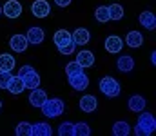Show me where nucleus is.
<instances>
[{
    "instance_id": "1",
    "label": "nucleus",
    "mask_w": 156,
    "mask_h": 136,
    "mask_svg": "<svg viewBox=\"0 0 156 136\" xmlns=\"http://www.w3.org/2000/svg\"><path fill=\"white\" fill-rule=\"evenodd\" d=\"M53 42L56 45L58 53H62V54H73L75 49H76V45H75L73 38H71V33L67 29H58L53 35Z\"/></svg>"
},
{
    "instance_id": "2",
    "label": "nucleus",
    "mask_w": 156,
    "mask_h": 136,
    "mask_svg": "<svg viewBox=\"0 0 156 136\" xmlns=\"http://www.w3.org/2000/svg\"><path fill=\"white\" fill-rule=\"evenodd\" d=\"M154 131H156V118H154V114L142 111V113H140V118H138V122H136V127H134V134L149 136V134H153Z\"/></svg>"
},
{
    "instance_id": "3",
    "label": "nucleus",
    "mask_w": 156,
    "mask_h": 136,
    "mask_svg": "<svg viewBox=\"0 0 156 136\" xmlns=\"http://www.w3.org/2000/svg\"><path fill=\"white\" fill-rule=\"evenodd\" d=\"M42 113L47 116V118H58L62 113H64V109H66V103H64V100H60V98H47L44 103H42Z\"/></svg>"
},
{
    "instance_id": "4",
    "label": "nucleus",
    "mask_w": 156,
    "mask_h": 136,
    "mask_svg": "<svg viewBox=\"0 0 156 136\" xmlns=\"http://www.w3.org/2000/svg\"><path fill=\"white\" fill-rule=\"evenodd\" d=\"M18 76L24 80V87L26 89H35V87H40V75L31 67V65H24V67H20V71H18Z\"/></svg>"
},
{
    "instance_id": "5",
    "label": "nucleus",
    "mask_w": 156,
    "mask_h": 136,
    "mask_svg": "<svg viewBox=\"0 0 156 136\" xmlns=\"http://www.w3.org/2000/svg\"><path fill=\"white\" fill-rule=\"evenodd\" d=\"M98 87L100 91L107 96V98H116L118 94H120V82H118L116 78H113V76H104L102 80H100V84H98Z\"/></svg>"
},
{
    "instance_id": "6",
    "label": "nucleus",
    "mask_w": 156,
    "mask_h": 136,
    "mask_svg": "<svg viewBox=\"0 0 156 136\" xmlns=\"http://www.w3.org/2000/svg\"><path fill=\"white\" fill-rule=\"evenodd\" d=\"M2 13L7 16V18H18L22 15V4L18 0H7L2 7Z\"/></svg>"
},
{
    "instance_id": "7",
    "label": "nucleus",
    "mask_w": 156,
    "mask_h": 136,
    "mask_svg": "<svg viewBox=\"0 0 156 136\" xmlns=\"http://www.w3.org/2000/svg\"><path fill=\"white\" fill-rule=\"evenodd\" d=\"M31 13H33V16H37V18H45V16H49V13H51V5H49L47 0H35L33 5H31Z\"/></svg>"
},
{
    "instance_id": "8",
    "label": "nucleus",
    "mask_w": 156,
    "mask_h": 136,
    "mask_svg": "<svg viewBox=\"0 0 156 136\" xmlns=\"http://www.w3.org/2000/svg\"><path fill=\"white\" fill-rule=\"evenodd\" d=\"M67 78H69V85L75 91H85L89 87V78L83 71L78 75H73V76H67Z\"/></svg>"
},
{
    "instance_id": "9",
    "label": "nucleus",
    "mask_w": 156,
    "mask_h": 136,
    "mask_svg": "<svg viewBox=\"0 0 156 136\" xmlns=\"http://www.w3.org/2000/svg\"><path fill=\"white\" fill-rule=\"evenodd\" d=\"M27 45H29V42H27L26 35H13L11 40H9V47H11L15 53H26Z\"/></svg>"
},
{
    "instance_id": "10",
    "label": "nucleus",
    "mask_w": 156,
    "mask_h": 136,
    "mask_svg": "<svg viewBox=\"0 0 156 136\" xmlns=\"http://www.w3.org/2000/svg\"><path fill=\"white\" fill-rule=\"evenodd\" d=\"M96 107H98L96 96H93V94H83V96L80 98V109H82L83 113H94Z\"/></svg>"
},
{
    "instance_id": "11",
    "label": "nucleus",
    "mask_w": 156,
    "mask_h": 136,
    "mask_svg": "<svg viewBox=\"0 0 156 136\" xmlns=\"http://www.w3.org/2000/svg\"><path fill=\"white\" fill-rule=\"evenodd\" d=\"M122 47H123V40L116 37V35H111L105 38V51L111 53V54H116V53H122Z\"/></svg>"
},
{
    "instance_id": "12",
    "label": "nucleus",
    "mask_w": 156,
    "mask_h": 136,
    "mask_svg": "<svg viewBox=\"0 0 156 136\" xmlns=\"http://www.w3.org/2000/svg\"><path fill=\"white\" fill-rule=\"evenodd\" d=\"M145 105H147V102H145V98L140 96V94H133V96L129 98V102H127V107H129V111H133V113H142V111H145Z\"/></svg>"
},
{
    "instance_id": "13",
    "label": "nucleus",
    "mask_w": 156,
    "mask_h": 136,
    "mask_svg": "<svg viewBox=\"0 0 156 136\" xmlns=\"http://www.w3.org/2000/svg\"><path fill=\"white\" fill-rule=\"evenodd\" d=\"M47 100V92L44 89H40V87H35V89H31L29 92V103L33 105V107H42V103Z\"/></svg>"
},
{
    "instance_id": "14",
    "label": "nucleus",
    "mask_w": 156,
    "mask_h": 136,
    "mask_svg": "<svg viewBox=\"0 0 156 136\" xmlns=\"http://www.w3.org/2000/svg\"><path fill=\"white\" fill-rule=\"evenodd\" d=\"M71 38H73L75 45H85L91 40V33H89L85 27H78V29H75V31L71 33Z\"/></svg>"
},
{
    "instance_id": "15",
    "label": "nucleus",
    "mask_w": 156,
    "mask_h": 136,
    "mask_svg": "<svg viewBox=\"0 0 156 136\" xmlns=\"http://www.w3.org/2000/svg\"><path fill=\"white\" fill-rule=\"evenodd\" d=\"M26 38H27V42L33 45H38L44 42V38H45V35H44V29H40V27H29L27 29V33H26Z\"/></svg>"
},
{
    "instance_id": "16",
    "label": "nucleus",
    "mask_w": 156,
    "mask_h": 136,
    "mask_svg": "<svg viewBox=\"0 0 156 136\" xmlns=\"http://www.w3.org/2000/svg\"><path fill=\"white\" fill-rule=\"evenodd\" d=\"M76 62L85 69V67H93V64H94V54L89 51V49H83V51H80L76 54Z\"/></svg>"
},
{
    "instance_id": "17",
    "label": "nucleus",
    "mask_w": 156,
    "mask_h": 136,
    "mask_svg": "<svg viewBox=\"0 0 156 136\" xmlns=\"http://www.w3.org/2000/svg\"><path fill=\"white\" fill-rule=\"evenodd\" d=\"M138 20H140V24H142L145 29H149V31H153V29L156 27V16H154V13H151V11L140 13Z\"/></svg>"
},
{
    "instance_id": "18",
    "label": "nucleus",
    "mask_w": 156,
    "mask_h": 136,
    "mask_svg": "<svg viewBox=\"0 0 156 136\" xmlns=\"http://www.w3.org/2000/svg\"><path fill=\"white\" fill-rule=\"evenodd\" d=\"M116 65L122 73H131V71L134 69V58L129 56V54H122V56L118 58Z\"/></svg>"
},
{
    "instance_id": "19",
    "label": "nucleus",
    "mask_w": 156,
    "mask_h": 136,
    "mask_svg": "<svg viewBox=\"0 0 156 136\" xmlns=\"http://www.w3.org/2000/svg\"><path fill=\"white\" fill-rule=\"evenodd\" d=\"M51 134H53V129L45 122H38V124L31 125V136H51Z\"/></svg>"
},
{
    "instance_id": "20",
    "label": "nucleus",
    "mask_w": 156,
    "mask_h": 136,
    "mask_svg": "<svg viewBox=\"0 0 156 136\" xmlns=\"http://www.w3.org/2000/svg\"><path fill=\"white\" fill-rule=\"evenodd\" d=\"M125 44L129 45V47H140V45L144 44V35L140 33V31H129L127 33V37H125Z\"/></svg>"
},
{
    "instance_id": "21",
    "label": "nucleus",
    "mask_w": 156,
    "mask_h": 136,
    "mask_svg": "<svg viewBox=\"0 0 156 136\" xmlns=\"http://www.w3.org/2000/svg\"><path fill=\"white\" fill-rule=\"evenodd\" d=\"M5 89L9 91L11 94H20L22 91L26 89L24 87V80L16 75V76H11V80H9V84H7V87Z\"/></svg>"
},
{
    "instance_id": "22",
    "label": "nucleus",
    "mask_w": 156,
    "mask_h": 136,
    "mask_svg": "<svg viewBox=\"0 0 156 136\" xmlns=\"http://www.w3.org/2000/svg\"><path fill=\"white\" fill-rule=\"evenodd\" d=\"M15 69V56L13 54H7V53H4V54H0V71H13Z\"/></svg>"
},
{
    "instance_id": "23",
    "label": "nucleus",
    "mask_w": 156,
    "mask_h": 136,
    "mask_svg": "<svg viewBox=\"0 0 156 136\" xmlns=\"http://www.w3.org/2000/svg\"><path fill=\"white\" fill-rule=\"evenodd\" d=\"M131 133V125L127 124V122H116L115 125H113V134L115 136H127Z\"/></svg>"
},
{
    "instance_id": "24",
    "label": "nucleus",
    "mask_w": 156,
    "mask_h": 136,
    "mask_svg": "<svg viewBox=\"0 0 156 136\" xmlns=\"http://www.w3.org/2000/svg\"><path fill=\"white\" fill-rule=\"evenodd\" d=\"M109 9V20H122L123 18V7L120 4H111L107 5Z\"/></svg>"
},
{
    "instance_id": "25",
    "label": "nucleus",
    "mask_w": 156,
    "mask_h": 136,
    "mask_svg": "<svg viewBox=\"0 0 156 136\" xmlns=\"http://www.w3.org/2000/svg\"><path fill=\"white\" fill-rule=\"evenodd\" d=\"M89 134H91V127L85 122L73 124V136H89Z\"/></svg>"
},
{
    "instance_id": "26",
    "label": "nucleus",
    "mask_w": 156,
    "mask_h": 136,
    "mask_svg": "<svg viewBox=\"0 0 156 136\" xmlns=\"http://www.w3.org/2000/svg\"><path fill=\"white\" fill-rule=\"evenodd\" d=\"M94 18H96L100 24L109 22V9H107V5H98L96 11H94Z\"/></svg>"
},
{
    "instance_id": "27",
    "label": "nucleus",
    "mask_w": 156,
    "mask_h": 136,
    "mask_svg": "<svg viewBox=\"0 0 156 136\" xmlns=\"http://www.w3.org/2000/svg\"><path fill=\"white\" fill-rule=\"evenodd\" d=\"M83 71V67L78 64L76 60H73V62H69L67 65H66V75L67 76H73V75H78V73H82Z\"/></svg>"
},
{
    "instance_id": "28",
    "label": "nucleus",
    "mask_w": 156,
    "mask_h": 136,
    "mask_svg": "<svg viewBox=\"0 0 156 136\" xmlns=\"http://www.w3.org/2000/svg\"><path fill=\"white\" fill-rule=\"evenodd\" d=\"M15 133L18 136H31V124L29 122H20L15 129Z\"/></svg>"
},
{
    "instance_id": "29",
    "label": "nucleus",
    "mask_w": 156,
    "mask_h": 136,
    "mask_svg": "<svg viewBox=\"0 0 156 136\" xmlns=\"http://www.w3.org/2000/svg\"><path fill=\"white\" fill-rule=\"evenodd\" d=\"M58 134L60 136H73V124L71 122H64L58 127Z\"/></svg>"
},
{
    "instance_id": "30",
    "label": "nucleus",
    "mask_w": 156,
    "mask_h": 136,
    "mask_svg": "<svg viewBox=\"0 0 156 136\" xmlns=\"http://www.w3.org/2000/svg\"><path fill=\"white\" fill-rule=\"evenodd\" d=\"M11 76H13V75H11L9 71H0V89H5V87H7Z\"/></svg>"
},
{
    "instance_id": "31",
    "label": "nucleus",
    "mask_w": 156,
    "mask_h": 136,
    "mask_svg": "<svg viewBox=\"0 0 156 136\" xmlns=\"http://www.w3.org/2000/svg\"><path fill=\"white\" fill-rule=\"evenodd\" d=\"M55 4H56L58 7H67V5L71 4V0H55Z\"/></svg>"
},
{
    "instance_id": "32",
    "label": "nucleus",
    "mask_w": 156,
    "mask_h": 136,
    "mask_svg": "<svg viewBox=\"0 0 156 136\" xmlns=\"http://www.w3.org/2000/svg\"><path fill=\"white\" fill-rule=\"evenodd\" d=\"M151 62H153V65L156 64V53H153V54H151Z\"/></svg>"
},
{
    "instance_id": "33",
    "label": "nucleus",
    "mask_w": 156,
    "mask_h": 136,
    "mask_svg": "<svg viewBox=\"0 0 156 136\" xmlns=\"http://www.w3.org/2000/svg\"><path fill=\"white\" fill-rule=\"evenodd\" d=\"M0 15H2V5H0Z\"/></svg>"
},
{
    "instance_id": "34",
    "label": "nucleus",
    "mask_w": 156,
    "mask_h": 136,
    "mask_svg": "<svg viewBox=\"0 0 156 136\" xmlns=\"http://www.w3.org/2000/svg\"><path fill=\"white\" fill-rule=\"evenodd\" d=\"M0 109H2V102H0Z\"/></svg>"
}]
</instances>
